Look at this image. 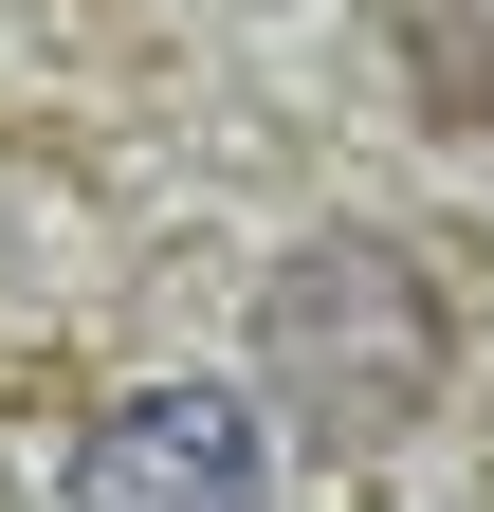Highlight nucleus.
Here are the masks:
<instances>
[{"mask_svg":"<svg viewBox=\"0 0 494 512\" xmlns=\"http://www.w3.org/2000/svg\"><path fill=\"white\" fill-rule=\"evenodd\" d=\"M55 512H275V439H257L238 384H129L74 439Z\"/></svg>","mask_w":494,"mask_h":512,"instance_id":"nucleus-2","label":"nucleus"},{"mask_svg":"<svg viewBox=\"0 0 494 512\" xmlns=\"http://www.w3.org/2000/svg\"><path fill=\"white\" fill-rule=\"evenodd\" d=\"M440 275H421L403 238H312L293 275L257 293V384L312 439H403L421 403H440Z\"/></svg>","mask_w":494,"mask_h":512,"instance_id":"nucleus-1","label":"nucleus"},{"mask_svg":"<svg viewBox=\"0 0 494 512\" xmlns=\"http://www.w3.org/2000/svg\"><path fill=\"white\" fill-rule=\"evenodd\" d=\"M385 37H403V92L440 128H494V0H385Z\"/></svg>","mask_w":494,"mask_h":512,"instance_id":"nucleus-3","label":"nucleus"}]
</instances>
